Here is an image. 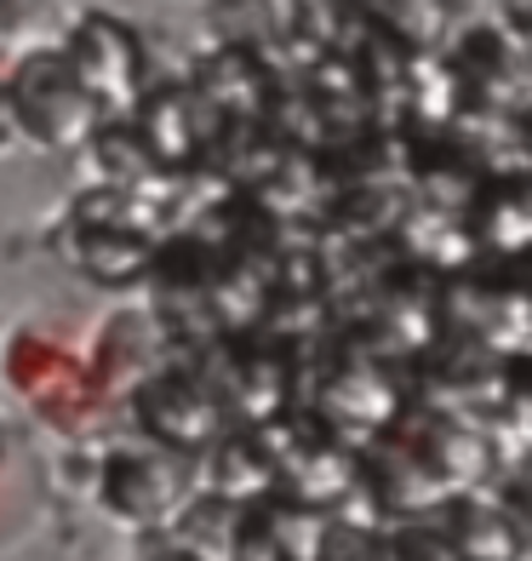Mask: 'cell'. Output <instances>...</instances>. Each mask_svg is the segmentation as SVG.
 Listing matches in <instances>:
<instances>
[{
	"label": "cell",
	"mask_w": 532,
	"mask_h": 561,
	"mask_svg": "<svg viewBox=\"0 0 532 561\" xmlns=\"http://www.w3.org/2000/svg\"><path fill=\"white\" fill-rule=\"evenodd\" d=\"M23 488H30V458H23V447H18L12 430L0 424V522H7L12 510H18Z\"/></svg>",
	"instance_id": "6da1fadb"
}]
</instances>
